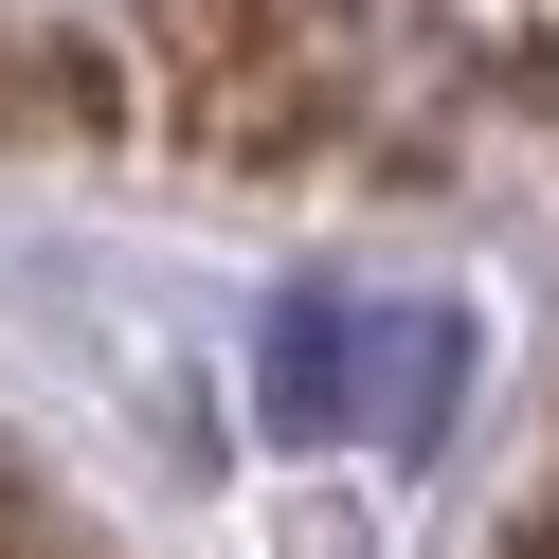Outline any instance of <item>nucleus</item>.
<instances>
[{
	"label": "nucleus",
	"instance_id": "f03ea898",
	"mask_svg": "<svg viewBox=\"0 0 559 559\" xmlns=\"http://www.w3.org/2000/svg\"><path fill=\"white\" fill-rule=\"evenodd\" d=\"M0 109H37V73H19V37H0Z\"/></svg>",
	"mask_w": 559,
	"mask_h": 559
},
{
	"label": "nucleus",
	"instance_id": "f257e3e1",
	"mask_svg": "<svg viewBox=\"0 0 559 559\" xmlns=\"http://www.w3.org/2000/svg\"><path fill=\"white\" fill-rule=\"evenodd\" d=\"M451 397H469V325H451V307H343V289H289V307H271V433L433 451Z\"/></svg>",
	"mask_w": 559,
	"mask_h": 559
}]
</instances>
